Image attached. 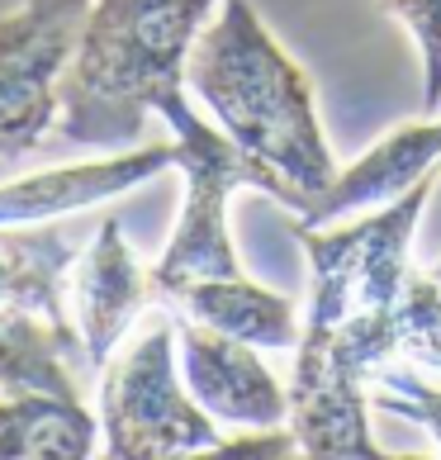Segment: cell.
I'll use <instances>...</instances> for the list:
<instances>
[{"mask_svg": "<svg viewBox=\"0 0 441 460\" xmlns=\"http://www.w3.org/2000/svg\"><path fill=\"white\" fill-rule=\"evenodd\" d=\"M437 176L351 224H295L309 257V318L290 375V432L318 460H384L366 418V385L394 356V314L413 270V237Z\"/></svg>", "mask_w": 441, "mask_h": 460, "instance_id": "cell-1", "label": "cell"}, {"mask_svg": "<svg viewBox=\"0 0 441 460\" xmlns=\"http://www.w3.org/2000/svg\"><path fill=\"white\" fill-rule=\"evenodd\" d=\"M185 91L228 138L309 199V218L337 185L328 133L318 124L304 66L270 39L247 0H218V20L199 29L185 58Z\"/></svg>", "mask_w": 441, "mask_h": 460, "instance_id": "cell-2", "label": "cell"}, {"mask_svg": "<svg viewBox=\"0 0 441 460\" xmlns=\"http://www.w3.org/2000/svg\"><path fill=\"white\" fill-rule=\"evenodd\" d=\"M214 0H91L62 76L57 133L72 147H133L147 119L185 95V58Z\"/></svg>", "mask_w": 441, "mask_h": 460, "instance_id": "cell-3", "label": "cell"}, {"mask_svg": "<svg viewBox=\"0 0 441 460\" xmlns=\"http://www.w3.org/2000/svg\"><path fill=\"white\" fill-rule=\"evenodd\" d=\"M157 119H166V128H172L176 166L185 176V204H181L176 233L157 257V266H152V289L172 309L195 285H228L247 276L228 228V199L237 190H257L299 218H309V199L295 185H285L270 166H261L251 152L237 147L214 119L199 114L190 105V91L176 95L172 105H162Z\"/></svg>", "mask_w": 441, "mask_h": 460, "instance_id": "cell-4", "label": "cell"}, {"mask_svg": "<svg viewBox=\"0 0 441 460\" xmlns=\"http://www.w3.org/2000/svg\"><path fill=\"white\" fill-rule=\"evenodd\" d=\"M100 441L114 460L209 456L224 441L176 370V323L114 347L100 375Z\"/></svg>", "mask_w": 441, "mask_h": 460, "instance_id": "cell-5", "label": "cell"}, {"mask_svg": "<svg viewBox=\"0 0 441 460\" xmlns=\"http://www.w3.org/2000/svg\"><path fill=\"white\" fill-rule=\"evenodd\" d=\"M91 0H20L0 14V162L57 128L62 76L76 58Z\"/></svg>", "mask_w": 441, "mask_h": 460, "instance_id": "cell-6", "label": "cell"}, {"mask_svg": "<svg viewBox=\"0 0 441 460\" xmlns=\"http://www.w3.org/2000/svg\"><path fill=\"white\" fill-rule=\"evenodd\" d=\"M176 347H181V380L214 422L280 428L290 418V394L261 361V347L181 314H176Z\"/></svg>", "mask_w": 441, "mask_h": 460, "instance_id": "cell-7", "label": "cell"}, {"mask_svg": "<svg viewBox=\"0 0 441 460\" xmlns=\"http://www.w3.org/2000/svg\"><path fill=\"white\" fill-rule=\"evenodd\" d=\"M66 295H72V309H76L86 361L95 370H105L114 347L128 337L133 318L157 299L152 270L133 257L119 218H105L95 233V243L86 252H76L72 270H66Z\"/></svg>", "mask_w": 441, "mask_h": 460, "instance_id": "cell-8", "label": "cell"}, {"mask_svg": "<svg viewBox=\"0 0 441 460\" xmlns=\"http://www.w3.org/2000/svg\"><path fill=\"white\" fill-rule=\"evenodd\" d=\"M176 166V143H138L100 162L53 166V172H33L20 181L0 185V224H57L66 214H86L95 204L133 190L152 176Z\"/></svg>", "mask_w": 441, "mask_h": 460, "instance_id": "cell-9", "label": "cell"}, {"mask_svg": "<svg viewBox=\"0 0 441 460\" xmlns=\"http://www.w3.org/2000/svg\"><path fill=\"white\" fill-rule=\"evenodd\" d=\"M437 166H441V124L389 128L366 157H356L337 176V185L323 195L313 218H304V224H337V218L380 209V204L399 199L403 190H413L422 176H437Z\"/></svg>", "mask_w": 441, "mask_h": 460, "instance_id": "cell-10", "label": "cell"}, {"mask_svg": "<svg viewBox=\"0 0 441 460\" xmlns=\"http://www.w3.org/2000/svg\"><path fill=\"white\" fill-rule=\"evenodd\" d=\"M76 243L53 224H0V314H39L48 323H72L62 304Z\"/></svg>", "mask_w": 441, "mask_h": 460, "instance_id": "cell-11", "label": "cell"}, {"mask_svg": "<svg viewBox=\"0 0 441 460\" xmlns=\"http://www.w3.org/2000/svg\"><path fill=\"white\" fill-rule=\"evenodd\" d=\"M86 361L76 323H48L39 314H0V394H62L81 399L72 366Z\"/></svg>", "mask_w": 441, "mask_h": 460, "instance_id": "cell-12", "label": "cell"}, {"mask_svg": "<svg viewBox=\"0 0 441 460\" xmlns=\"http://www.w3.org/2000/svg\"><path fill=\"white\" fill-rule=\"evenodd\" d=\"M172 309L181 318L205 323V328L243 337V342L261 347V351H295L299 332H304L295 304L251 276L228 280V285H195V289H185Z\"/></svg>", "mask_w": 441, "mask_h": 460, "instance_id": "cell-13", "label": "cell"}, {"mask_svg": "<svg viewBox=\"0 0 441 460\" xmlns=\"http://www.w3.org/2000/svg\"><path fill=\"white\" fill-rule=\"evenodd\" d=\"M100 441V418L62 394H0V460H81Z\"/></svg>", "mask_w": 441, "mask_h": 460, "instance_id": "cell-14", "label": "cell"}, {"mask_svg": "<svg viewBox=\"0 0 441 460\" xmlns=\"http://www.w3.org/2000/svg\"><path fill=\"white\" fill-rule=\"evenodd\" d=\"M394 356L413 370L441 375V285L437 276L409 270L394 314Z\"/></svg>", "mask_w": 441, "mask_h": 460, "instance_id": "cell-15", "label": "cell"}, {"mask_svg": "<svg viewBox=\"0 0 441 460\" xmlns=\"http://www.w3.org/2000/svg\"><path fill=\"white\" fill-rule=\"evenodd\" d=\"M370 403L399 418H413L441 451V389L422 380V370H403V361L380 366L370 375Z\"/></svg>", "mask_w": 441, "mask_h": 460, "instance_id": "cell-16", "label": "cell"}, {"mask_svg": "<svg viewBox=\"0 0 441 460\" xmlns=\"http://www.w3.org/2000/svg\"><path fill=\"white\" fill-rule=\"evenodd\" d=\"M380 10L418 43V58H422V105L418 110L437 114L441 110V0H380Z\"/></svg>", "mask_w": 441, "mask_h": 460, "instance_id": "cell-17", "label": "cell"}, {"mask_svg": "<svg viewBox=\"0 0 441 460\" xmlns=\"http://www.w3.org/2000/svg\"><path fill=\"white\" fill-rule=\"evenodd\" d=\"M299 441L290 428H247L243 437H224L209 460H290Z\"/></svg>", "mask_w": 441, "mask_h": 460, "instance_id": "cell-18", "label": "cell"}, {"mask_svg": "<svg viewBox=\"0 0 441 460\" xmlns=\"http://www.w3.org/2000/svg\"><path fill=\"white\" fill-rule=\"evenodd\" d=\"M432 276H437V285H441V261H437V270H432Z\"/></svg>", "mask_w": 441, "mask_h": 460, "instance_id": "cell-19", "label": "cell"}]
</instances>
